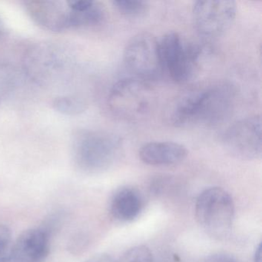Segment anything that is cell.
Segmentation results:
<instances>
[{
    "instance_id": "1",
    "label": "cell",
    "mask_w": 262,
    "mask_h": 262,
    "mask_svg": "<svg viewBox=\"0 0 262 262\" xmlns=\"http://www.w3.org/2000/svg\"><path fill=\"white\" fill-rule=\"evenodd\" d=\"M235 97L236 90L231 84L211 85L182 98L173 110L171 120L179 127L219 125L231 116Z\"/></svg>"
},
{
    "instance_id": "2",
    "label": "cell",
    "mask_w": 262,
    "mask_h": 262,
    "mask_svg": "<svg viewBox=\"0 0 262 262\" xmlns=\"http://www.w3.org/2000/svg\"><path fill=\"white\" fill-rule=\"evenodd\" d=\"M122 139L113 133L99 130H81L73 136L72 157L75 166L88 174L110 169L120 159Z\"/></svg>"
},
{
    "instance_id": "3",
    "label": "cell",
    "mask_w": 262,
    "mask_h": 262,
    "mask_svg": "<svg viewBox=\"0 0 262 262\" xmlns=\"http://www.w3.org/2000/svg\"><path fill=\"white\" fill-rule=\"evenodd\" d=\"M195 217L202 229L212 238L223 240L229 236L234 219V204L231 194L219 187L205 189L195 204Z\"/></svg>"
},
{
    "instance_id": "4",
    "label": "cell",
    "mask_w": 262,
    "mask_h": 262,
    "mask_svg": "<svg viewBox=\"0 0 262 262\" xmlns=\"http://www.w3.org/2000/svg\"><path fill=\"white\" fill-rule=\"evenodd\" d=\"M159 53L162 72L178 83H185L199 71L202 47L190 43L174 32L165 34L159 40Z\"/></svg>"
},
{
    "instance_id": "5",
    "label": "cell",
    "mask_w": 262,
    "mask_h": 262,
    "mask_svg": "<svg viewBox=\"0 0 262 262\" xmlns=\"http://www.w3.org/2000/svg\"><path fill=\"white\" fill-rule=\"evenodd\" d=\"M154 101L151 87L139 78H126L114 84L108 94L111 111L125 120H137L149 112Z\"/></svg>"
},
{
    "instance_id": "6",
    "label": "cell",
    "mask_w": 262,
    "mask_h": 262,
    "mask_svg": "<svg viewBox=\"0 0 262 262\" xmlns=\"http://www.w3.org/2000/svg\"><path fill=\"white\" fill-rule=\"evenodd\" d=\"M222 144L227 152L236 159H259L262 153L260 116H249L233 124L224 133Z\"/></svg>"
},
{
    "instance_id": "7",
    "label": "cell",
    "mask_w": 262,
    "mask_h": 262,
    "mask_svg": "<svg viewBox=\"0 0 262 262\" xmlns=\"http://www.w3.org/2000/svg\"><path fill=\"white\" fill-rule=\"evenodd\" d=\"M124 62L136 77L147 81L162 73L159 53V40L149 33L133 36L124 50Z\"/></svg>"
},
{
    "instance_id": "8",
    "label": "cell",
    "mask_w": 262,
    "mask_h": 262,
    "mask_svg": "<svg viewBox=\"0 0 262 262\" xmlns=\"http://www.w3.org/2000/svg\"><path fill=\"white\" fill-rule=\"evenodd\" d=\"M192 15L199 34L204 37H217L232 26L237 15V4L233 0L196 1Z\"/></svg>"
},
{
    "instance_id": "9",
    "label": "cell",
    "mask_w": 262,
    "mask_h": 262,
    "mask_svg": "<svg viewBox=\"0 0 262 262\" xmlns=\"http://www.w3.org/2000/svg\"><path fill=\"white\" fill-rule=\"evenodd\" d=\"M65 50L53 44L42 43L30 50L25 60L29 76L39 84L58 80L70 65Z\"/></svg>"
},
{
    "instance_id": "10",
    "label": "cell",
    "mask_w": 262,
    "mask_h": 262,
    "mask_svg": "<svg viewBox=\"0 0 262 262\" xmlns=\"http://www.w3.org/2000/svg\"><path fill=\"white\" fill-rule=\"evenodd\" d=\"M29 17L40 28L53 33L72 30V10L69 1L30 0L24 3Z\"/></svg>"
},
{
    "instance_id": "11",
    "label": "cell",
    "mask_w": 262,
    "mask_h": 262,
    "mask_svg": "<svg viewBox=\"0 0 262 262\" xmlns=\"http://www.w3.org/2000/svg\"><path fill=\"white\" fill-rule=\"evenodd\" d=\"M50 236L47 228L26 230L11 245L7 262H45L50 252Z\"/></svg>"
},
{
    "instance_id": "12",
    "label": "cell",
    "mask_w": 262,
    "mask_h": 262,
    "mask_svg": "<svg viewBox=\"0 0 262 262\" xmlns=\"http://www.w3.org/2000/svg\"><path fill=\"white\" fill-rule=\"evenodd\" d=\"M188 155L186 147L174 142H151L141 147V161L154 166L177 165L185 161Z\"/></svg>"
},
{
    "instance_id": "13",
    "label": "cell",
    "mask_w": 262,
    "mask_h": 262,
    "mask_svg": "<svg viewBox=\"0 0 262 262\" xmlns=\"http://www.w3.org/2000/svg\"><path fill=\"white\" fill-rule=\"evenodd\" d=\"M143 208L142 194L136 188L123 187L116 191L110 202V214L116 222L128 223L139 217Z\"/></svg>"
},
{
    "instance_id": "14",
    "label": "cell",
    "mask_w": 262,
    "mask_h": 262,
    "mask_svg": "<svg viewBox=\"0 0 262 262\" xmlns=\"http://www.w3.org/2000/svg\"><path fill=\"white\" fill-rule=\"evenodd\" d=\"M72 10L73 29L88 28L100 25L106 18L101 3L93 0H69Z\"/></svg>"
},
{
    "instance_id": "15",
    "label": "cell",
    "mask_w": 262,
    "mask_h": 262,
    "mask_svg": "<svg viewBox=\"0 0 262 262\" xmlns=\"http://www.w3.org/2000/svg\"><path fill=\"white\" fill-rule=\"evenodd\" d=\"M116 10L127 19H140L148 13L149 5L142 0H117L113 2Z\"/></svg>"
},
{
    "instance_id": "16",
    "label": "cell",
    "mask_w": 262,
    "mask_h": 262,
    "mask_svg": "<svg viewBox=\"0 0 262 262\" xmlns=\"http://www.w3.org/2000/svg\"><path fill=\"white\" fill-rule=\"evenodd\" d=\"M85 106L84 101L75 96H59L53 102L55 111L64 116H77L85 111Z\"/></svg>"
},
{
    "instance_id": "17",
    "label": "cell",
    "mask_w": 262,
    "mask_h": 262,
    "mask_svg": "<svg viewBox=\"0 0 262 262\" xmlns=\"http://www.w3.org/2000/svg\"><path fill=\"white\" fill-rule=\"evenodd\" d=\"M118 262H153L152 254L145 245H138L125 251Z\"/></svg>"
},
{
    "instance_id": "18",
    "label": "cell",
    "mask_w": 262,
    "mask_h": 262,
    "mask_svg": "<svg viewBox=\"0 0 262 262\" xmlns=\"http://www.w3.org/2000/svg\"><path fill=\"white\" fill-rule=\"evenodd\" d=\"M11 242V230L7 225H0V262H7Z\"/></svg>"
},
{
    "instance_id": "19",
    "label": "cell",
    "mask_w": 262,
    "mask_h": 262,
    "mask_svg": "<svg viewBox=\"0 0 262 262\" xmlns=\"http://www.w3.org/2000/svg\"><path fill=\"white\" fill-rule=\"evenodd\" d=\"M206 262H237L235 259L227 254H214L208 259Z\"/></svg>"
},
{
    "instance_id": "20",
    "label": "cell",
    "mask_w": 262,
    "mask_h": 262,
    "mask_svg": "<svg viewBox=\"0 0 262 262\" xmlns=\"http://www.w3.org/2000/svg\"><path fill=\"white\" fill-rule=\"evenodd\" d=\"M85 262H116L111 256L107 254H96Z\"/></svg>"
},
{
    "instance_id": "21",
    "label": "cell",
    "mask_w": 262,
    "mask_h": 262,
    "mask_svg": "<svg viewBox=\"0 0 262 262\" xmlns=\"http://www.w3.org/2000/svg\"><path fill=\"white\" fill-rule=\"evenodd\" d=\"M254 262H262V247L261 244H259L254 255Z\"/></svg>"
},
{
    "instance_id": "22",
    "label": "cell",
    "mask_w": 262,
    "mask_h": 262,
    "mask_svg": "<svg viewBox=\"0 0 262 262\" xmlns=\"http://www.w3.org/2000/svg\"><path fill=\"white\" fill-rule=\"evenodd\" d=\"M6 26L4 19L0 16V38L3 37L4 35L5 34Z\"/></svg>"
}]
</instances>
